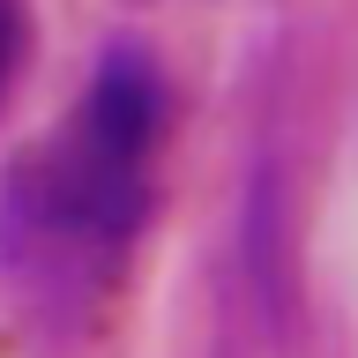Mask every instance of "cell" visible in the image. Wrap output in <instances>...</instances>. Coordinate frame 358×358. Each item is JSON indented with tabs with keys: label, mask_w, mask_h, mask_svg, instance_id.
I'll use <instances>...</instances> for the list:
<instances>
[{
	"label": "cell",
	"mask_w": 358,
	"mask_h": 358,
	"mask_svg": "<svg viewBox=\"0 0 358 358\" xmlns=\"http://www.w3.org/2000/svg\"><path fill=\"white\" fill-rule=\"evenodd\" d=\"M172 83L142 38H112L60 134L0 172V276L45 329H90L157 209Z\"/></svg>",
	"instance_id": "cell-1"
},
{
	"label": "cell",
	"mask_w": 358,
	"mask_h": 358,
	"mask_svg": "<svg viewBox=\"0 0 358 358\" xmlns=\"http://www.w3.org/2000/svg\"><path fill=\"white\" fill-rule=\"evenodd\" d=\"M22 52H30V15H22V0H0V105L22 75Z\"/></svg>",
	"instance_id": "cell-2"
}]
</instances>
